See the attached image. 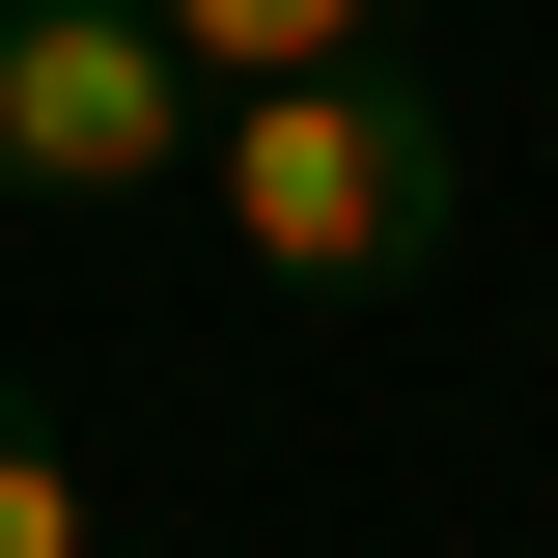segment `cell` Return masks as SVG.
<instances>
[{
	"label": "cell",
	"instance_id": "1",
	"mask_svg": "<svg viewBox=\"0 0 558 558\" xmlns=\"http://www.w3.org/2000/svg\"><path fill=\"white\" fill-rule=\"evenodd\" d=\"M196 168H223V252H252V279H307V307H363V279H418V252H447V112H418L391 57H363V84H252Z\"/></svg>",
	"mask_w": 558,
	"mask_h": 558
},
{
	"label": "cell",
	"instance_id": "2",
	"mask_svg": "<svg viewBox=\"0 0 558 558\" xmlns=\"http://www.w3.org/2000/svg\"><path fill=\"white\" fill-rule=\"evenodd\" d=\"M168 140H223V112L140 0H0V196H168Z\"/></svg>",
	"mask_w": 558,
	"mask_h": 558
},
{
	"label": "cell",
	"instance_id": "3",
	"mask_svg": "<svg viewBox=\"0 0 558 558\" xmlns=\"http://www.w3.org/2000/svg\"><path fill=\"white\" fill-rule=\"evenodd\" d=\"M140 28H168L223 112H252V84H363V57H391V0H140Z\"/></svg>",
	"mask_w": 558,
	"mask_h": 558
},
{
	"label": "cell",
	"instance_id": "4",
	"mask_svg": "<svg viewBox=\"0 0 558 558\" xmlns=\"http://www.w3.org/2000/svg\"><path fill=\"white\" fill-rule=\"evenodd\" d=\"M0 558H112V531H84V475H57V418H28V391H0Z\"/></svg>",
	"mask_w": 558,
	"mask_h": 558
}]
</instances>
